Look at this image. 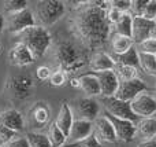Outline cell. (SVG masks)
<instances>
[{"mask_svg":"<svg viewBox=\"0 0 156 147\" xmlns=\"http://www.w3.org/2000/svg\"><path fill=\"white\" fill-rule=\"evenodd\" d=\"M65 147H103L101 143L99 142L96 135H92L89 136L88 139H83V140H80V142H76V143H70V145H66Z\"/></svg>","mask_w":156,"mask_h":147,"instance_id":"31","label":"cell"},{"mask_svg":"<svg viewBox=\"0 0 156 147\" xmlns=\"http://www.w3.org/2000/svg\"><path fill=\"white\" fill-rule=\"evenodd\" d=\"M34 25H37V22L34 18V13L30 8H25L15 14H10L5 19V28L12 35H19Z\"/></svg>","mask_w":156,"mask_h":147,"instance_id":"7","label":"cell"},{"mask_svg":"<svg viewBox=\"0 0 156 147\" xmlns=\"http://www.w3.org/2000/svg\"><path fill=\"white\" fill-rule=\"evenodd\" d=\"M132 39L136 44H143L148 39H156V21H149L144 17H134Z\"/></svg>","mask_w":156,"mask_h":147,"instance_id":"9","label":"cell"},{"mask_svg":"<svg viewBox=\"0 0 156 147\" xmlns=\"http://www.w3.org/2000/svg\"><path fill=\"white\" fill-rule=\"evenodd\" d=\"M148 2L149 0H133L130 13L134 17H143L144 11H145L147 6H148Z\"/></svg>","mask_w":156,"mask_h":147,"instance_id":"33","label":"cell"},{"mask_svg":"<svg viewBox=\"0 0 156 147\" xmlns=\"http://www.w3.org/2000/svg\"><path fill=\"white\" fill-rule=\"evenodd\" d=\"M132 110L138 118H149L156 114V98L151 92H143L130 102Z\"/></svg>","mask_w":156,"mask_h":147,"instance_id":"10","label":"cell"},{"mask_svg":"<svg viewBox=\"0 0 156 147\" xmlns=\"http://www.w3.org/2000/svg\"><path fill=\"white\" fill-rule=\"evenodd\" d=\"M74 120H76V118H74V112L71 110L70 105L62 103V106H60V109H59V113H58V116H56V120H55V124H56L58 128L67 136V139H69V135H70Z\"/></svg>","mask_w":156,"mask_h":147,"instance_id":"19","label":"cell"},{"mask_svg":"<svg viewBox=\"0 0 156 147\" xmlns=\"http://www.w3.org/2000/svg\"><path fill=\"white\" fill-rule=\"evenodd\" d=\"M34 18L37 25L48 29L56 24L66 13V3L60 0H43L36 4Z\"/></svg>","mask_w":156,"mask_h":147,"instance_id":"5","label":"cell"},{"mask_svg":"<svg viewBox=\"0 0 156 147\" xmlns=\"http://www.w3.org/2000/svg\"><path fill=\"white\" fill-rule=\"evenodd\" d=\"M140 51L147 52V54L156 55V39H148L143 44H140Z\"/></svg>","mask_w":156,"mask_h":147,"instance_id":"36","label":"cell"},{"mask_svg":"<svg viewBox=\"0 0 156 147\" xmlns=\"http://www.w3.org/2000/svg\"><path fill=\"white\" fill-rule=\"evenodd\" d=\"M0 51H2V44H0Z\"/></svg>","mask_w":156,"mask_h":147,"instance_id":"44","label":"cell"},{"mask_svg":"<svg viewBox=\"0 0 156 147\" xmlns=\"http://www.w3.org/2000/svg\"><path fill=\"white\" fill-rule=\"evenodd\" d=\"M48 128V138L51 140L52 147H65L66 146V140H67V136L58 128V125L54 123L49 124Z\"/></svg>","mask_w":156,"mask_h":147,"instance_id":"26","label":"cell"},{"mask_svg":"<svg viewBox=\"0 0 156 147\" xmlns=\"http://www.w3.org/2000/svg\"><path fill=\"white\" fill-rule=\"evenodd\" d=\"M36 76H37V79L41 80V81H47V80L51 79L52 72L48 66H38L37 70H36Z\"/></svg>","mask_w":156,"mask_h":147,"instance_id":"38","label":"cell"},{"mask_svg":"<svg viewBox=\"0 0 156 147\" xmlns=\"http://www.w3.org/2000/svg\"><path fill=\"white\" fill-rule=\"evenodd\" d=\"M114 61L118 65H123V66H129V68H134L136 70L143 72L141 69V63H140V55H138V50L136 47L130 48L127 52L121 55H114Z\"/></svg>","mask_w":156,"mask_h":147,"instance_id":"22","label":"cell"},{"mask_svg":"<svg viewBox=\"0 0 156 147\" xmlns=\"http://www.w3.org/2000/svg\"><path fill=\"white\" fill-rule=\"evenodd\" d=\"M0 124L3 127H5L7 129H10V131L15 132V134L22 132L25 129V118L22 116V113L18 112L16 109H10L2 113Z\"/></svg>","mask_w":156,"mask_h":147,"instance_id":"17","label":"cell"},{"mask_svg":"<svg viewBox=\"0 0 156 147\" xmlns=\"http://www.w3.org/2000/svg\"><path fill=\"white\" fill-rule=\"evenodd\" d=\"M5 147H30V145L27 142L26 136H18L14 140H11Z\"/></svg>","mask_w":156,"mask_h":147,"instance_id":"40","label":"cell"},{"mask_svg":"<svg viewBox=\"0 0 156 147\" xmlns=\"http://www.w3.org/2000/svg\"><path fill=\"white\" fill-rule=\"evenodd\" d=\"M16 138V134L10 129H7L5 127H3L0 124V147H5L11 140H14Z\"/></svg>","mask_w":156,"mask_h":147,"instance_id":"32","label":"cell"},{"mask_svg":"<svg viewBox=\"0 0 156 147\" xmlns=\"http://www.w3.org/2000/svg\"><path fill=\"white\" fill-rule=\"evenodd\" d=\"M110 39H111V48H112L114 55L125 54V52H127L130 48L134 47L133 39L126 37V36H121V35H115V33H114Z\"/></svg>","mask_w":156,"mask_h":147,"instance_id":"25","label":"cell"},{"mask_svg":"<svg viewBox=\"0 0 156 147\" xmlns=\"http://www.w3.org/2000/svg\"><path fill=\"white\" fill-rule=\"evenodd\" d=\"M88 50L78 40L62 39L56 41L52 48V57L56 63L58 69L67 73H76L81 70L86 62L89 63Z\"/></svg>","mask_w":156,"mask_h":147,"instance_id":"2","label":"cell"},{"mask_svg":"<svg viewBox=\"0 0 156 147\" xmlns=\"http://www.w3.org/2000/svg\"><path fill=\"white\" fill-rule=\"evenodd\" d=\"M81 83V90L88 95V98H94V96L101 95V88H100V83L97 77L92 73H85L83 76L80 77Z\"/></svg>","mask_w":156,"mask_h":147,"instance_id":"21","label":"cell"},{"mask_svg":"<svg viewBox=\"0 0 156 147\" xmlns=\"http://www.w3.org/2000/svg\"><path fill=\"white\" fill-rule=\"evenodd\" d=\"M16 37H18V43L25 44L32 51L34 58L44 57L54 43L51 32L40 25H34V26L23 30L22 33L16 35Z\"/></svg>","mask_w":156,"mask_h":147,"instance_id":"3","label":"cell"},{"mask_svg":"<svg viewBox=\"0 0 156 147\" xmlns=\"http://www.w3.org/2000/svg\"><path fill=\"white\" fill-rule=\"evenodd\" d=\"M115 73L118 76L119 81H130L138 77V70H136L134 68H129V66L118 65L115 66Z\"/></svg>","mask_w":156,"mask_h":147,"instance_id":"29","label":"cell"},{"mask_svg":"<svg viewBox=\"0 0 156 147\" xmlns=\"http://www.w3.org/2000/svg\"><path fill=\"white\" fill-rule=\"evenodd\" d=\"M133 15L132 13H123L119 18V21L114 25V33L115 35H121V36H126V37L132 39V33H133Z\"/></svg>","mask_w":156,"mask_h":147,"instance_id":"24","label":"cell"},{"mask_svg":"<svg viewBox=\"0 0 156 147\" xmlns=\"http://www.w3.org/2000/svg\"><path fill=\"white\" fill-rule=\"evenodd\" d=\"M3 8L7 13V15H10V14L19 13L25 8H29V2L27 0H7V2H3Z\"/></svg>","mask_w":156,"mask_h":147,"instance_id":"30","label":"cell"},{"mask_svg":"<svg viewBox=\"0 0 156 147\" xmlns=\"http://www.w3.org/2000/svg\"><path fill=\"white\" fill-rule=\"evenodd\" d=\"M49 117H51V110L45 102H37L30 109V118L36 127L47 125L49 123Z\"/></svg>","mask_w":156,"mask_h":147,"instance_id":"20","label":"cell"},{"mask_svg":"<svg viewBox=\"0 0 156 147\" xmlns=\"http://www.w3.org/2000/svg\"><path fill=\"white\" fill-rule=\"evenodd\" d=\"M110 6L121 11L122 14L130 13V10H132V2L130 0H114V2H110Z\"/></svg>","mask_w":156,"mask_h":147,"instance_id":"35","label":"cell"},{"mask_svg":"<svg viewBox=\"0 0 156 147\" xmlns=\"http://www.w3.org/2000/svg\"><path fill=\"white\" fill-rule=\"evenodd\" d=\"M89 73H90V72H89ZM92 74H94V76L97 77V80H99L103 98L115 96L116 91H118V88H119V84H121L115 70H105V72H99V73H92Z\"/></svg>","mask_w":156,"mask_h":147,"instance_id":"13","label":"cell"},{"mask_svg":"<svg viewBox=\"0 0 156 147\" xmlns=\"http://www.w3.org/2000/svg\"><path fill=\"white\" fill-rule=\"evenodd\" d=\"M100 103L104 107V112L110 113V114L115 116V117H118V118L132 121L136 125H137V123L140 121V118L133 113L132 105H130L129 102H123V101H121V99L115 98V96H111V98H103L101 96Z\"/></svg>","mask_w":156,"mask_h":147,"instance_id":"6","label":"cell"},{"mask_svg":"<svg viewBox=\"0 0 156 147\" xmlns=\"http://www.w3.org/2000/svg\"><path fill=\"white\" fill-rule=\"evenodd\" d=\"M110 2H81L74 7L70 26L76 39L88 51L99 50L110 39L111 24L107 19Z\"/></svg>","mask_w":156,"mask_h":147,"instance_id":"1","label":"cell"},{"mask_svg":"<svg viewBox=\"0 0 156 147\" xmlns=\"http://www.w3.org/2000/svg\"><path fill=\"white\" fill-rule=\"evenodd\" d=\"M4 28H5V17L3 15V13H0V35L3 33Z\"/></svg>","mask_w":156,"mask_h":147,"instance_id":"43","label":"cell"},{"mask_svg":"<svg viewBox=\"0 0 156 147\" xmlns=\"http://www.w3.org/2000/svg\"><path fill=\"white\" fill-rule=\"evenodd\" d=\"M26 139L29 142L30 147H52L48 135L40 134V132H27Z\"/></svg>","mask_w":156,"mask_h":147,"instance_id":"28","label":"cell"},{"mask_svg":"<svg viewBox=\"0 0 156 147\" xmlns=\"http://www.w3.org/2000/svg\"><path fill=\"white\" fill-rule=\"evenodd\" d=\"M5 95L12 102H25L33 95L34 81L30 74H12L5 81Z\"/></svg>","mask_w":156,"mask_h":147,"instance_id":"4","label":"cell"},{"mask_svg":"<svg viewBox=\"0 0 156 147\" xmlns=\"http://www.w3.org/2000/svg\"><path fill=\"white\" fill-rule=\"evenodd\" d=\"M93 134H94L93 123L86 120H77L76 118L73 123V127H71L69 139L71 140V143H76V142H80V140L88 139Z\"/></svg>","mask_w":156,"mask_h":147,"instance_id":"18","label":"cell"},{"mask_svg":"<svg viewBox=\"0 0 156 147\" xmlns=\"http://www.w3.org/2000/svg\"><path fill=\"white\" fill-rule=\"evenodd\" d=\"M121 15H122L121 11H118L116 8L111 7V6H110V8L107 10V19H108V22L111 24V26H114V25H115L116 22L119 21Z\"/></svg>","mask_w":156,"mask_h":147,"instance_id":"39","label":"cell"},{"mask_svg":"<svg viewBox=\"0 0 156 147\" xmlns=\"http://www.w3.org/2000/svg\"><path fill=\"white\" fill-rule=\"evenodd\" d=\"M116 62L110 54L104 51H97L89 58V69L90 73H99L105 70H115Z\"/></svg>","mask_w":156,"mask_h":147,"instance_id":"16","label":"cell"},{"mask_svg":"<svg viewBox=\"0 0 156 147\" xmlns=\"http://www.w3.org/2000/svg\"><path fill=\"white\" fill-rule=\"evenodd\" d=\"M70 85L74 88H80L81 83H80V77H71L70 79Z\"/></svg>","mask_w":156,"mask_h":147,"instance_id":"42","label":"cell"},{"mask_svg":"<svg viewBox=\"0 0 156 147\" xmlns=\"http://www.w3.org/2000/svg\"><path fill=\"white\" fill-rule=\"evenodd\" d=\"M66 80H67V74H66L63 70H59V69H58L56 72L52 73L49 81H51V84L54 85V87H60V85H63L66 83Z\"/></svg>","mask_w":156,"mask_h":147,"instance_id":"34","label":"cell"},{"mask_svg":"<svg viewBox=\"0 0 156 147\" xmlns=\"http://www.w3.org/2000/svg\"><path fill=\"white\" fill-rule=\"evenodd\" d=\"M137 134L144 140L156 139V118H140V121L137 123Z\"/></svg>","mask_w":156,"mask_h":147,"instance_id":"23","label":"cell"},{"mask_svg":"<svg viewBox=\"0 0 156 147\" xmlns=\"http://www.w3.org/2000/svg\"><path fill=\"white\" fill-rule=\"evenodd\" d=\"M138 55H140V63L143 72H145L149 76L156 77V55H151L141 51H138Z\"/></svg>","mask_w":156,"mask_h":147,"instance_id":"27","label":"cell"},{"mask_svg":"<svg viewBox=\"0 0 156 147\" xmlns=\"http://www.w3.org/2000/svg\"><path fill=\"white\" fill-rule=\"evenodd\" d=\"M8 61L11 65L19 66V68H25V66L32 65L36 61L34 55L32 54L29 48L22 43H16L11 47V50L8 51Z\"/></svg>","mask_w":156,"mask_h":147,"instance_id":"14","label":"cell"},{"mask_svg":"<svg viewBox=\"0 0 156 147\" xmlns=\"http://www.w3.org/2000/svg\"><path fill=\"white\" fill-rule=\"evenodd\" d=\"M74 113L77 116V120H86L94 123L100 113V102L94 98H82L77 101Z\"/></svg>","mask_w":156,"mask_h":147,"instance_id":"12","label":"cell"},{"mask_svg":"<svg viewBox=\"0 0 156 147\" xmlns=\"http://www.w3.org/2000/svg\"><path fill=\"white\" fill-rule=\"evenodd\" d=\"M137 147H156V139L151 140H143Z\"/></svg>","mask_w":156,"mask_h":147,"instance_id":"41","label":"cell"},{"mask_svg":"<svg viewBox=\"0 0 156 147\" xmlns=\"http://www.w3.org/2000/svg\"><path fill=\"white\" fill-rule=\"evenodd\" d=\"M143 92H151V90L143 79L137 77V79L130 80V81H121L118 91L115 94V98L130 103L133 99H136Z\"/></svg>","mask_w":156,"mask_h":147,"instance_id":"8","label":"cell"},{"mask_svg":"<svg viewBox=\"0 0 156 147\" xmlns=\"http://www.w3.org/2000/svg\"><path fill=\"white\" fill-rule=\"evenodd\" d=\"M0 118H2V113H0Z\"/></svg>","mask_w":156,"mask_h":147,"instance_id":"45","label":"cell"},{"mask_svg":"<svg viewBox=\"0 0 156 147\" xmlns=\"http://www.w3.org/2000/svg\"><path fill=\"white\" fill-rule=\"evenodd\" d=\"M104 116L112 123L118 140H122V142H132L136 138V135H137V125H136L134 123L118 118L107 112H104Z\"/></svg>","mask_w":156,"mask_h":147,"instance_id":"11","label":"cell"},{"mask_svg":"<svg viewBox=\"0 0 156 147\" xmlns=\"http://www.w3.org/2000/svg\"><path fill=\"white\" fill-rule=\"evenodd\" d=\"M93 127H94V131H96L97 139H101L103 142H107V143H115L118 140L112 123L104 114L99 116L94 120Z\"/></svg>","mask_w":156,"mask_h":147,"instance_id":"15","label":"cell"},{"mask_svg":"<svg viewBox=\"0 0 156 147\" xmlns=\"http://www.w3.org/2000/svg\"><path fill=\"white\" fill-rule=\"evenodd\" d=\"M143 17L149 21H156V0H149Z\"/></svg>","mask_w":156,"mask_h":147,"instance_id":"37","label":"cell"}]
</instances>
